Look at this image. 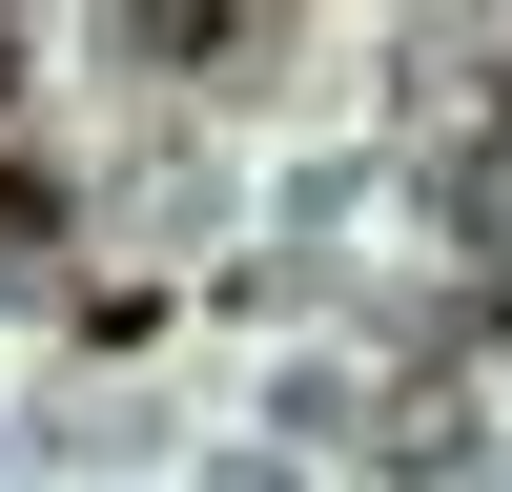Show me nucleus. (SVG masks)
I'll return each mask as SVG.
<instances>
[{
	"label": "nucleus",
	"instance_id": "nucleus-1",
	"mask_svg": "<svg viewBox=\"0 0 512 492\" xmlns=\"http://www.w3.org/2000/svg\"><path fill=\"white\" fill-rule=\"evenodd\" d=\"M62 226V185H41V164H0V246H41Z\"/></svg>",
	"mask_w": 512,
	"mask_h": 492
}]
</instances>
